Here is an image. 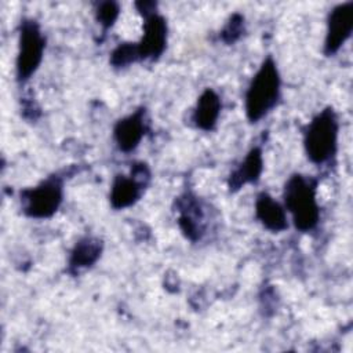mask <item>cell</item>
Masks as SVG:
<instances>
[{"mask_svg":"<svg viewBox=\"0 0 353 353\" xmlns=\"http://www.w3.org/2000/svg\"><path fill=\"white\" fill-rule=\"evenodd\" d=\"M280 92L281 79L277 63L269 55L258 68L245 91L244 109L247 119L256 123L265 117L277 105Z\"/></svg>","mask_w":353,"mask_h":353,"instance_id":"cell-1","label":"cell"},{"mask_svg":"<svg viewBox=\"0 0 353 353\" xmlns=\"http://www.w3.org/2000/svg\"><path fill=\"white\" fill-rule=\"evenodd\" d=\"M284 208L291 214L295 228L301 232L313 230L320 221L317 181L295 174L288 178L283 192Z\"/></svg>","mask_w":353,"mask_h":353,"instance_id":"cell-2","label":"cell"},{"mask_svg":"<svg viewBox=\"0 0 353 353\" xmlns=\"http://www.w3.org/2000/svg\"><path fill=\"white\" fill-rule=\"evenodd\" d=\"M339 121L331 106L320 110L303 131V148L307 159L314 164L330 161L338 149Z\"/></svg>","mask_w":353,"mask_h":353,"instance_id":"cell-3","label":"cell"},{"mask_svg":"<svg viewBox=\"0 0 353 353\" xmlns=\"http://www.w3.org/2000/svg\"><path fill=\"white\" fill-rule=\"evenodd\" d=\"M46 50V37L34 19H22L19 25L18 54L15 62L17 80H29L39 69Z\"/></svg>","mask_w":353,"mask_h":353,"instance_id":"cell-4","label":"cell"},{"mask_svg":"<svg viewBox=\"0 0 353 353\" xmlns=\"http://www.w3.org/2000/svg\"><path fill=\"white\" fill-rule=\"evenodd\" d=\"M63 200V181L58 175L43 179L33 188L21 192V205L26 216L44 219L52 216Z\"/></svg>","mask_w":353,"mask_h":353,"instance_id":"cell-5","label":"cell"},{"mask_svg":"<svg viewBox=\"0 0 353 353\" xmlns=\"http://www.w3.org/2000/svg\"><path fill=\"white\" fill-rule=\"evenodd\" d=\"M149 181L150 170L145 163L134 164L130 175H116L109 194L110 205L114 210H124L134 205L141 199Z\"/></svg>","mask_w":353,"mask_h":353,"instance_id":"cell-6","label":"cell"},{"mask_svg":"<svg viewBox=\"0 0 353 353\" xmlns=\"http://www.w3.org/2000/svg\"><path fill=\"white\" fill-rule=\"evenodd\" d=\"M353 30V1L335 6L327 18V30L324 39V54L331 57L352 36Z\"/></svg>","mask_w":353,"mask_h":353,"instance_id":"cell-7","label":"cell"},{"mask_svg":"<svg viewBox=\"0 0 353 353\" xmlns=\"http://www.w3.org/2000/svg\"><path fill=\"white\" fill-rule=\"evenodd\" d=\"M143 34L139 39L137 46L139 61L142 59H159L165 47H167V37H168V28L167 22L163 15L157 11L143 15Z\"/></svg>","mask_w":353,"mask_h":353,"instance_id":"cell-8","label":"cell"},{"mask_svg":"<svg viewBox=\"0 0 353 353\" xmlns=\"http://www.w3.org/2000/svg\"><path fill=\"white\" fill-rule=\"evenodd\" d=\"M148 125L145 109L139 108L134 113L117 120L113 128V138L121 152H132L138 148L146 134Z\"/></svg>","mask_w":353,"mask_h":353,"instance_id":"cell-9","label":"cell"},{"mask_svg":"<svg viewBox=\"0 0 353 353\" xmlns=\"http://www.w3.org/2000/svg\"><path fill=\"white\" fill-rule=\"evenodd\" d=\"M178 207V225L190 241H197L205 233L204 211L199 199L190 193H185L176 200Z\"/></svg>","mask_w":353,"mask_h":353,"instance_id":"cell-10","label":"cell"},{"mask_svg":"<svg viewBox=\"0 0 353 353\" xmlns=\"http://www.w3.org/2000/svg\"><path fill=\"white\" fill-rule=\"evenodd\" d=\"M263 171V154L261 146H254L245 154L244 160L230 174L228 186L230 192L240 190L247 183H255L259 181Z\"/></svg>","mask_w":353,"mask_h":353,"instance_id":"cell-11","label":"cell"},{"mask_svg":"<svg viewBox=\"0 0 353 353\" xmlns=\"http://www.w3.org/2000/svg\"><path fill=\"white\" fill-rule=\"evenodd\" d=\"M255 216L270 232L279 233L288 228L285 208L266 192H261L256 196Z\"/></svg>","mask_w":353,"mask_h":353,"instance_id":"cell-12","label":"cell"},{"mask_svg":"<svg viewBox=\"0 0 353 353\" xmlns=\"http://www.w3.org/2000/svg\"><path fill=\"white\" fill-rule=\"evenodd\" d=\"M222 109L219 95L212 88H205L197 98L192 121L203 131H212L218 123Z\"/></svg>","mask_w":353,"mask_h":353,"instance_id":"cell-13","label":"cell"},{"mask_svg":"<svg viewBox=\"0 0 353 353\" xmlns=\"http://www.w3.org/2000/svg\"><path fill=\"white\" fill-rule=\"evenodd\" d=\"M103 244L97 237H83L80 239L73 250L70 251L69 262H68V272L72 274L79 273L81 269L91 268L101 256Z\"/></svg>","mask_w":353,"mask_h":353,"instance_id":"cell-14","label":"cell"},{"mask_svg":"<svg viewBox=\"0 0 353 353\" xmlns=\"http://www.w3.org/2000/svg\"><path fill=\"white\" fill-rule=\"evenodd\" d=\"M139 61L135 43H120L110 54V63L114 68H125Z\"/></svg>","mask_w":353,"mask_h":353,"instance_id":"cell-15","label":"cell"},{"mask_svg":"<svg viewBox=\"0 0 353 353\" xmlns=\"http://www.w3.org/2000/svg\"><path fill=\"white\" fill-rule=\"evenodd\" d=\"M120 14V7L114 1H102L97 4L95 17L103 29H109L114 25Z\"/></svg>","mask_w":353,"mask_h":353,"instance_id":"cell-16","label":"cell"},{"mask_svg":"<svg viewBox=\"0 0 353 353\" xmlns=\"http://www.w3.org/2000/svg\"><path fill=\"white\" fill-rule=\"evenodd\" d=\"M243 32H244V18L240 14H233L225 23L223 29L221 30L219 37L226 44H232L241 37Z\"/></svg>","mask_w":353,"mask_h":353,"instance_id":"cell-17","label":"cell"}]
</instances>
